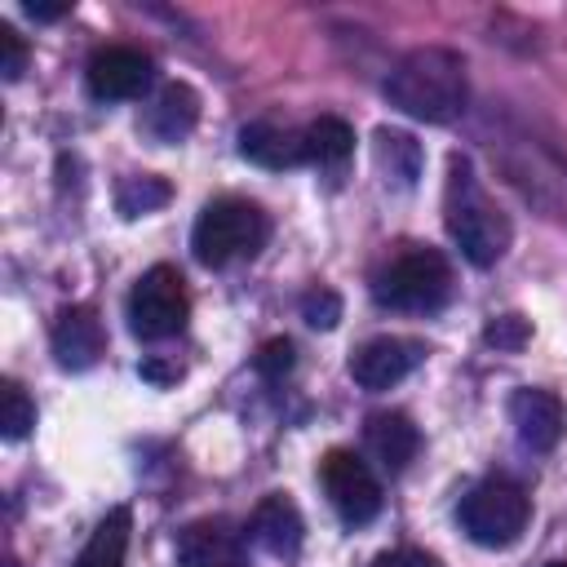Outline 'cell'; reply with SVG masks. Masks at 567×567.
Here are the masks:
<instances>
[{
    "mask_svg": "<svg viewBox=\"0 0 567 567\" xmlns=\"http://www.w3.org/2000/svg\"><path fill=\"white\" fill-rule=\"evenodd\" d=\"M301 319H306L310 328H337V319H341V297H337L332 288H310V292L301 297Z\"/></svg>",
    "mask_w": 567,
    "mask_h": 567,
    "instance_id": "7402d4cb",
    "label": "cell"
},
{
    "mask_svg": "<svg viewBox=\"0 0 567 567\" xmlns=\"http://www.w3.org/2000/svg\"><path fill=\"white\" fill-rule=\"evenodd\" d=\"M31 425H35V403L27 399V390L18 381H4L0 385V430H4V439L18 443V439L31 434Z\"/></svg>",
    "mask_w": 567,
    "mask_h": 567,
    "instance_id": "44dd1931",
    "label": "cell"
},
{
    "mask_svg": "<svg viewBox=\"0 0 567 567\" xmlns=\"http://www.w3.org/2000/svg\"><path fill=\"white\" fill-rule=\"evenodd\" d=\"M128 532H133V514L124 505H115L97 527L93 536L84 540L80 558L71 567H124V554H128Z\"/></svg>",
    "mask_w": 567,
    "mask_h": 567,
    "instance_id": "ac0fdd59",
    "label": "cell"
},
{
    "mask_svg": "<svg viewBox=\"0 0 567 567\" xmlns=\"http://www.w3.org/2000/svg\"><path fill=\"white\" fill-rule=\"evenodd\" d=\"M368 567H439V558L425 549H390V554H377Z\"/></svg>",
    "mask_w": 567,
    "mask_h": 567,
    "instance_id": "484cf974",
    "label": "cell"
},
{
    "mask_svg": "<svg viewBox=\"0 0 567 567\" xmlns=\"http://www.w3.org/2000/svg\"><path fill=\"white\" fill-rule=\"evenodd\" d=\"M49 341H53V359H58L62 368H71V372L93 368V363L102 359V350H106L102 319H97L89 306H66V310H58Z\"/></svg>",
    "mask_w": 567,
    "mask_h": 567,
    "instance_id": "8fae6325",
    "label": "cell"
},
{
    "mask_svg": "<svg viewBox=\"0 0 567 567\" xmlns=\"http://www.w3.org/2000/svg\"><path fill=\"white\" fill-rule=\"evenodd\" d=\"M509 421H514V434H518L523 447L549 452V447H558V439L567 430V408L554 390L523 385V390L509 394Z\"/></svg>",
    "mask_w": 567,
    "mask_h": 567,
    "instance_id": "30bf717a",
    "label": "cell"
},
{
    "mask_svg": "<svg viewBox=\"0 0 567 567\" xmlns=\"http://www.w3.org/2000/svg\"><path fill=\"white\" fill-rule=\"evenodd\" d=\"M443 221L452 244L461 248V257L470 266H496L514 239L509 217L487 199V190L474 182L470 159L452 155V173H447V199H443Z\"/></svg>",
    "mask_w": 567,
    "mask_h": 567,
    "instance_id": "7a4b0ae2",
    "label": "cell"
},
{
    "mask_svg": "<svg viewBox=\"0 0 567 567\" xmlns=\"http://www.w3.org/2000/svg\"><path fill=\"white\" fill-rule=\"evenodd\" d=\"M381 89H385L390 106H399L403 115L425 120V124H447V120H456V115L465 111V97H470L461 53L439 49V44H425V49L403 53V58L390 66V75H385Z\"/></svg>",
    "mask_w": 567,
    "mask_h": 567,
    "instance_id": "6da1fadb",
    "label": "cell"
},
{
    "mask_svg": "<svg viewBox=\"0 0 567 567\" xmlns=\"http://www.w3.org/2000/svg\"><path fill=\"white\" fill-rule=\"evenodd\" d=\"M266 239H270V217L252 199H235V195L204 204V213L195 217V230H190L195 261L213 266V270L261 252Z\"/></svg>",
    "mask_w": 567,
    "mask_h": 567,
    "instance_id": "277c9868",
    "label": "cell"
},
{
    "mask_svg": "<svg viewBox=\"0 0 567 567\" xmlns=\"http://www.w3.org/2000/svg\"><path fill=\"white\" fill-rule=\"evenodd\" d=\"M115 204H120L124 217L155 213L159 204H168V182H159V177H124L120 190H115Z\"/></svg>",
    "mask_w": 567,
    "mask_h": 567,
    "instance_id": "ffe728a7",
    "label": "cell"
},
{
    "mask_svg": "<svg viewBox=\"0 0 567 567\" xmlns=\"http://www.w3.org/2000/svg\"><path fill=\"white\" fill-rule=\"evenodd\" d=\"M301 146H306V164L341 168L354 155V128L341 115H319L301 128Z\"/></svg>",
    "mask_w": 567,
    "mask_h": 567,
    "instance_id": "e0dca14e",
    "label": "cell"
},
{
    "mask_svg": "<svg viewBox=\"0 0 567 567\" xmlns=\"http://www.w3.org/2000/svg\"><path fill=\"white\" fill-rule=\"evenodd\" d=\"M177 567H244V540L226 518H199L177 536Z\"/></svg>",
    "mask_w": 567,
    "mask_h": 567,
    "instance_id": "7c38bea8",
    "label": "cell"
},
{
    "mask_svg": "<svg viewBox=\"0 0 567 567\" xmlns=\"http://www.w3.org/2000/svg\"><path fill=\"white\" fill-rule=\"evenodd\" d=\"M27 13H31V18H40V22H53V18L71 13V4H35V0H31V4H27Z\"/></svg>",
    "mask_w": 567,
    "mask_h": 567,
    "instance_id": "4316f807",
    "label": "cell"
},
{
    "mask_svg": "<svg viewBox=\"0 0 567 567\" xmlns=\"http://www.w3.org/2000/svg\"><path fill=\"white\" fill-rule=\"evenodd\" d=\"M292 363H297L292 359V341H284V337L279 341H266L261 354H257V372L270 377V381H279L284 372H292Z\"/></svg>",
    "mask_w": 567,
    "mask_h": 567,
    "instance_id": "d4e9b609",
    "label": "cell"
},
{
    "mask_svg": "<svg viewBox=\"0 0 567 567\" xmlns=\"http://www.w3.org/2000/svg\"><path fill=\"white\" fill-rule=\"evenodd\" d=\"M377 168L385 173V182L394 186H416L421 177V146L412 133L403 128H377Z\"/></svg>",
    "mask_w": 567,
    "mask_h": 567,
    "instance_id": "d6986e66",
    "label": "cell"
},
{
    "mask_svg": "<svg viewBox=\"0 0 567 567\" xmlns=\"http://www.w3.org/2000/svg\"><path fill=\"white\" fill-rule=\"evenodd\" d=\"M195 120H199V93H195L190 84H164V89L155 93V102L146 106L142 128H146L159 146H177V142L190 137Z\"/></svg>",
    "mask_w": 567,
    "mask_h": 567,
    "instance_id": "9a60e30c",
    "label": "cell"
},
{
    "mask_svg": "<svg viewBox=\"0 0 567 567\" xmlns=\"http://www.w3.org/2000/svg\"><path fill=\"white\" fill-rule=\"evenodd\" d=\"M190 297L177 266H151L128 292V328L142 341H168L186 328Z\"/></svg>",
    "mask_w": 567,
    "mask_h": 567,
    "instance_id": "8992f818",
    "label": "cell"
},
{
    "mask_svg": "<svg viewBox=\"0 0 567 567\" xmlns=\"http://www.w3.org/2000/svg\"><path fill=\"white\" fill-rule=\"evenodd\" d=\"M456 518H461V532L483 545V549H505L523 536L527 518H532V501L527 492L514 483V478H483L474 483L461 505H456Z\"/></svg>",
    "mask_w": 567,
    "mask_h": 567,
    "instance_id": "5b68a950",
    "label": "cell"
},
{
    "mask_svg": "<svg viewBox=\"0 0 567 567\" xmlns=\"http://www.w3.org/2000/svg\"><path fill=\"white\" fill-rule=\"evenodd\" d=\"M372 297L385 310H408V315H434L452 297V266L439 248L430 244H408L394 252L377 275H372Z\"/></svg>",
    "mask_w": 567,
    "mask_h": 567,
    "instance_id": "3957f363",
    "label": "cell"
},
{
    "mask_svg": "<svg viewBox=\"0 0 567 567\" xmlns=\"http://www.w3.org/2000/svg\"><path fill=\"white\" fill-rule=\"evenodd\" d=\"M319 483L328 492V505L337 509V518L346 527H363L381 514V483L372 474V465L350 452V447H332L319 461Z\"/></svg>",
    "mask_w": 567,
    "mask_h": 567,
    "instance_id": "52a82bcc",
    "label": "cell"
},
{
    "mask_svg": "<svg viewBox=\"0 0 567 567\" xmlns=\"http://www.w3.org/2000/svg\"><path fill=\"white\" fill-rule=\"evenodd\" d=\"M239 155L261 164V168H297L306 164V146H301V128H288L279 120H252L239 128Z\"/></svg>",
    "mask_w": 567,
    "mask_h": 567,
    "instance_id": "5bb4252c",
    "label": "cell"
},
{
    "mask_svg": "<svg viewBox=\"0 0 567 567\" xmlns=\"http://www.w3.org/2000/svg\"><path fill=\"white\" fill-rule=\"evenodd\" d=\"M483 337H487V346H496V350H523L527 337H532V323H527L523 315H501V319L487 323Z\"/></svg>",
    "mask_w": 567,
    "mask_h": 567,
    "instance_id": "603a6c76",
    "label": "cell"
},
{
    "mask_svg": "<svg viewBox=\"0 0 567 567\" xmlns=\"http://www.w3.org/2000/svg\"><path fill=\"white\" fill-rule=\"evenodd\" d=\"M549 567H567V563H549Z\"/></svg>",
    "mask_w": 567,
    "mask_h": 567,
    "instance_id": "83f0119b",
    "label": "cell"
},
{
    "mask_svg": "<svg viewBox=\"0 0 567 567\" xmlns=\"http://www.w3.org/2000/svg\"><path fill=\"white\" fill-rule=\"evenodd\" d=\"M27 71V40L13 27H0V75L18 80Z\"/></svg>",
    "mask_w": 567,
    "mask_h": 567,
    "instance_id": "cb8c5ba5",
    "label": "cell"
},
{
    "mask_svg": "<svg viewBox=\"0 0 567 567\" xmlns=\"http://www.w3.org/2000/svg\"><path fill=\"white\" fill-rule=\"evenodd\" d=\"M248 536L275 554V558H292L301 549V536H306V523H301V509L284 496V492H270L266 501H257L252 518H248Z\"/></svg>",
    "mask_w": 567,
    "mask_h": 567,
    "instance_id": "4fadbf2b",
    "label": "cell"
},
{
    "mask_svg": "<svg viewBox=\"0 0 567 567\" xmlns=\"http://www.w3.org/2000/svg\"><path fill=\"white\" fill-rule=\"evenodd\" d=\"M421 363H425V346L416 337H372L350 354V377L363 390H390Z\"/></svg>",
    "mask_w": 567,
    "mask_h": 567,
    "instance_id": "9c48e42d",
    "label": "cell"
},
{
    "mask_svg": "<svg viewBox=\"0 0 567 567\" xmlns=\"http://www.w3.org/2000/svg\"><path fill=\"white\" fill-rule=\"evenodd\" d=\"M363 443L390 474L408 470L416 461V452H421V434L403 412H372L368 425H363Z\"/></svg>",
    "mask_w": 567,
    "mask_h": 567,
    "instance_id": "2e32d148",
    "label": "cell"
},
{
    "mask_svg": "<svg viewBox=\"0 0 567 567\" xmlns=\"http://www.w3.org/2000/svg\"><path fill=\"white\" fill-rule=\"evenodd\" d=\"M84 80H89V93L97 102H128V97H142L151 89L155 62L133 44H106L89 58Z\"/></svg>",
    "mask_w": 567,
    "mask_h": 567,
    "instance_id": "ba28073f",
    "label": "cell"
}]
</instances>
